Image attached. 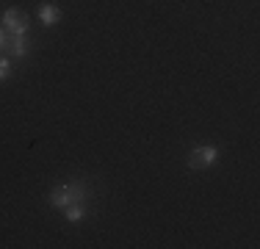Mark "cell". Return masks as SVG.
<instances>
[{"mask_svg": "<svg viewBox=\"0 0 260 249\" xmlns=\"http://www.w3.org/2000/svg\"><path fill=\"white\" fill-rule=\"evenodd\" d=\"M6 47H9V34H6L3 28H0V53H3Z\"/></svg>", "mask_w": 260, "mask_h": 249, "instance_id": "8", "label": "cell"}, {"mask_svg": "<svg viewBox=\"0 0 260 249\" xmlns=\"http://www.w3.org/2000/svg\"><path fill=\"white\" fill-rule=\"evenodd\" d=\"M39 20H42L45 28H53V25H58V20H61V9H58V6H53V3L39 6Z\"/></svg>", "mask_w": 260, "mask_h": 249, "instance_id": "4", "label": "cell"}, {"mask_svg": "<svg viewBox=\"0 0 260 249\" xmlns=\"http://www.w3.org/2000/svg\"><path fill=\"white\" fill-rule=\"evenodd\" d=\"M6 50H9V55H14V58H28V53H30V39H28V36H14Z\"/></svg>", "mask_w": 260, "mask_h": 249, "instance_id": "5", "label": "cell"}, {"mask_svg": "<svg viewBox=\"0 0 260 249\" xmlns=\"http://www.w3.org/2000/svg\"><path fill=\"white\" fill-rule=\"evenodd\" d=\"M3 30L14 39V36H28V30H30V22H28V14L25 11H20V9H6L3 11Z\"/></svg>", "mask_w": 260, "mask_h": 249, "instance_id": "2", "label": "cell"}, {"mask_svg": "<svg viewBox=\"0 0 260 249\" xmlns=\"http://www.w3.org/2000/svg\"><path fill=\"white\" fill-rule=\"evenodd\" d=\"M86 199H89V185H86L83 180H70V183L53 189L50 197H47V202H50L55 210H64L67 205H72V202H86Z\"/></svg>", "mask_w": 260, "mask_h": 249, "instance_id": "1", "label": "cell"}, {"mask_svg": "<svg viewBox=\"0 0 260 249\" xmlns=\"http://www.w3.org/2000/svg\"><path fill=\"white\" fill-rule=\"evenodd\" d=\"M219 155H221V149H219V147H213V144L194 147V149L188 152V166H191L194 172L208 169V166H213L216 161H219Z\"/></svg>", "mask_w": 260, "mask_h": 249, "instance_id": "3", "label": "cell"}, {"mask_svg": "<svg viewBox=\"0 0 260 249\" xmlns=\"http://www.w3.org/2000/svg\"><path fill=\"white\" fill-rule=\"evenodd\" d=\"M86 202H72V205H67L64 208V216H67V222H72V224H78L80 219L86 216Z\"/></svg>", "mask_w": 260, "mask_h": 249, "instance_id": "6", "label": "cell"}, {"mask_svg": "<svg viewBox=\"0 0 260 249\" xmlns=\"http://www.w3.org/2000/svg\"><path fill=\"white\" fill-rule=\"evenodd\" d=\"M9 75H11V61H9V55H0V83L9 80Z\"/></svg>", "mask_w": 260, "mask_h": 249, "instance_id": "7", "label": "cell"}]
</instances>
